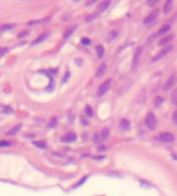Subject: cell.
<instances>
[{
    "label": "cell",
    "mask_w": 177,
    "mask_h": 196,
    "mask_svg": "<svg viewBox=\"0 0 177 196\" xmlns=\"http://www.w3.org/2000/svg\"><path fill=\"white\" fill-rule=\"evenodd\" d=\"M12 28H14L13 24H2V25H0V31H6V30H10Z\"/></svg>",
    "instance_id": "21"
},
{
    "label": "cell",
    "mask_w": 177,
    "mask_h": 196,
    "mask_svg": "<svg viewBox=\"0 0 177 196\" xmlns=\"http://www.w3.org/2000/svg\"><path fill=\"white\" fill-rule=\"evenodd\" d=\"M27 35H28V31H23V33H21L19 35V37H23V36H27Z\"/></svg>",
    "instance_id": "33"
},
{
    "label": "cell",
    "mask_w": 177,
    "mask_h": 196,
    "mask_svg": "<svg viewBox=\"0 0 177 196\" xmlns=\"http://www.w3.org/2000/svg\"><path fill=\"white\" fill-rule=\"evenodd\" d=\"M171 39H172V36H168V37H164L163 39H161L159 44H160L161 46H163V45H164V46H167V44L169 43V42H171Z\"/></svg>",
    "instance_id": "17"
},
{
    "label": "cell",
    "mask_w": 177,
    "mask_h": 196,
    "mask_svg": "<svg viewBox=\"0 0 177 196\" xmlns=\"http://www.w3.org/2000/svg\"><path fill=\"white\" fill-rule=\"evenodd\" d=\"M158 2H159V0H148V1H147L148 6H151V7H154Z\"/></svg>",
    "instance_id": "26"
},
{
    "label": "cell",
    "mask_w": 177,
    "mask_h": 196,
    "mask_svg": "<svg viewBox=\"0 0 177 196\" xmlns=\"http://www.w3.org/2000/svg\"><path fill=\"white\" fill-rule=\"evenodd\" d=\"M8 145H10V143L7 142V141H1L0 142V147H8Z\"/></svg>",
    "instance_id": "31"
},
{
    "label": "cell",
    "mask_w": 177,
    "mask_h": 196,
    "mask_svg": "<svg viewBox=\"0 0 177 196\" xmlns=\"http://www.w3.org/2000/svg\"><path fill=\"white\" fill-rule=\"evenodd\" d=\"M171 48H172L171 45H167V46H164V48H163L162 50H161V51H160V52H159L158 54H156V56H155V57L152 59V61H153V62L154 61H158V60H160V59H162L163 57H166L168 53L171 51Z\"/></svg>",
    "instance_id": "2"
},
{
    "label": "cell",
    "mask_w": 177,
    "mask_h": 196,
    "mask_svg": "<svg viewBox=\"0 0 177 196\" xmlns=\"http://www.w3.org/2000/svg\"><path fill=\"white\" fill-rule=\"evenodd\" d=\"M163 98H161V97H156L155 99H154V105L155 106H161L162 105V103H163Z\"/></svg>",
    "instance_id": "22"
},
{
    "label": "cell",
    "mask_w": 177,
    "mask_h": 196,
    "mask_svg": "<svg viewBox=\"0 0 177 196\" xmlns=\"http://www.w3.org/2000/svg\"><path fill=\"white\" fill-rule=\"evenodd\" d=\"M159 140H161L162 142H166V143H171L175 141V136L171 133H161L159 135Z\"/></svg>",
    "instance_id": "5"
},
{
    "label": "cell",
    "mask_w": 177,
    "mask_h": 196,
    "mask_svg": "<svg viewBox=\"0 0 177 196\" xmlns=\"http://www.w3.org/2000/svg\"><path fill=\"white\" fill-rule=\"evenodd\" d=\"M176 104H177V103H176Z\"/></svg>",
    "instance_id": "35"
},
{
    "label": "cell",
    "mask_w": 177,
    "mask_h": 196,
    "mask_svg": "<svg viewBox=\"0 0 177 196\" xmlns=\"http://www.w3.org/2000/svg\"><path fill=\"white\" fill-rule=\"evenodd\" d=\"M158 15H159V10H155L154 12H152L151 14H148L146 17L144 19V24H149V23H152L154 20L158 17Z\"/></svg>",
    "instance_id": "6"
},
{
    "label": "cell",
    "mask_w": 177,
    "mask_h": 196,
    "mask_svg": "<svg viewBox=\"0 0 177 196\" xmlns=\"http://www.w3.org/2000/svg\"><path fill=\"white\" fill-rule=\"evenodd\" d=\"M109 5H110V0H103V1L100 4V6L97 7V13L104 12V10L109 7Z\"/></svg>",
    "instance_id": "10"
},
{
    "label": "cell",
    "mask_w": 177,
    "mask_h": 196,
    "mask_svg": "<svg viewBox=\"0 0 177 196\" xmlns=\"http://www.w3.org/2000/svg\"><path fill=\"white\" fill-rule=\"evenodd\" d=\"M57 125V119L56 118H52V119L50 120V122H49V127L51 128V127H54Z\"/></svg>",
    "instance_id": "25"
},
{
    "label": "cell",
    "mask_w": 177,
    "mask_h": 196,
    "mask_svg": "<svg viewBox=\"0 0 177 196\" xmlns=\"http://www.w3.org/2000/svg\"><path fill=\"white\" fill-rule=\"evenodd\" d=\"M74 29H75V27H70V28L67 29L66 31H65V34H64V38H67V37H70V36L72 35L73 31H74Z\"/></svg>",
    "instance_id": "18"
},
{
    "label": "cell",
    "mask_w": 177,
    "mask_h": 196,
    "mask_svg": "<svg viewBox=\"0 0 177 196\" xmlns=\"http://www.w3.org/2000/svg\"><path fill=\"white\" fill-rule=\"evenodd\" d=\"M20 128H21V125H18V126H15V127H13V128L10 129V132H8V133H7V135H14V134H16V133L19 132Z\"/></svg>",
    "instance_id": "19"
},
{
    "label": "cell",
    "mask_w": 177,
    "mask_h": 196,
    "mask_svg": "<svg viewBox=\"0 0 177 196\" xmlns=\"http://www.w3.org/2000/svg\"><path fill=\"white\" fill-rule=\"evenodd\" d=\"M100 150L101 151H103V150H105V148L104 147H99V151H100Z\"/></svg>",
    "instance_id": "34"
},
{
    "label": "cell",
    "mask_w": 177,
    "mask_h": 196,
    "mask_svg": "<svg viewBox=\"0 0 177 196\" xmlns=\"http://www.w3.org/2000/svg\"><path fill=\"white\" fill-rule=\"evenodd\" d=\"M50 17H44V19H38V20H33V21H29L28 25L29 27H31V25H38V24H45L50 22Z\"/></svg>",
    "instance_id": "7"
},
{
    "label": "cell",
    "mask_w": 177,
    "mask_h": 196,
    "mask_svg": "<svg viewBox=\"0 0 177 196\" xmlns=\"http://www.w3.org/2000/svg\"><path fill=\"white\" fill-rule=\"evenodd\" d=\"M169 30H170V25H169V24H164V25H162V27L160 28V30L158 31V35H164V34H167Z\"/></svg>",
    "instance_id": "15"
},
{
    "label": "cell",
    "mask_w": 177,
    "mask_h": 196,
    "mask_svg": "<svg viewBox=\"0 0 177 196\" xmlns=\"http://www.w3.org/2000/svg\"><path fill=\"white\" fill-rule=\"evenodd\" d=\"M34 144H35L36 147H38V148H45V147H46L45 143H39V142H34Z\"/></svg>",
    "instance_id": "29"
},
{
    "label": "cell",
    "mask_w": 177,
    "mask_h": 196,
    "mask_svg": "<svg viewBox=\"0 0 177 196\" xmlns=\"http://www.w3.org/2000/svg\"><path fill=\"white\" fill-rule=\"evenodd\" d=\"M171 120H172V122H174V124L177 125V111H175V112H174Z\"/></svg>",
    "instance_id": "28"
},
{
    "label": "cell",
    "mask_w": 177,
    "mask_h": 196,
    "mask_svg": "<svg viewBox=\"0 0 177 196\" xmlns=\"http://www.w3.org/2000/svg\"><path fill=\"white\" fill-rule=\"evenodd\" d=\"M96 0H88V1H87L86 2V6H91V5H93V4H94V2H95Z\"/></svg>",
    "instance_id": "32"
},
{
    "label": "cell",
    "mask_w": 177,
    "mask_h": 196,
    "mask_svg": "<svg viewBox=\"0 0 177 196\" xmlns=\"http://www.w3.org/2000/svg\"><path fill=\"white\" fill-rule=\"evenodd\" d=\"M158 125V121H156V117L153 114V113H148L147 117H146V126L148 127L149 129H154Z\"/></svg>",
    "instance_id": "3"
},
{
    "label": "cell",
    "mask_w": 177,
    "mask_h": 196,
    "mask_svg": "<svg viewBox=\"0 0 177 196\" xmlns=\"http://www.w3.org/2000/svg\"><path fill=\"white\" fill-rule=\"evenodd\" d=\"M141 51H143V48L139 46L135 52H134L133 59H132V71H135L137 67H138V63H139V58H140V54H141Z\"/></svg>",
    "instance_id": "4"
},
{
    "label": "cell",
    "mask_w": 177,
    "mask_h": 196,
    "mask_svg": "<svg viewBox=\"0 0 177 196\" xmlns=\"http://www.w3.org/2000/svg\"><path fill=\"white\" fill-rule=\"evenodd\" d=\"M110 86H111V80L110 79H108V80H105L100 86H99V90H97V96L99 97H102L103 95L107 94V91L110 89Z\"/></svg>",
    "instance_id": "1"
},
{
    "label": "cell",
    "mask_w": 177,
    "mask_h": 196,
    "mask_svg": "<svg viewBox=\"0 0 177 196\" xmlns=\"http://www.w3.org/2000/svg\"><path fill=\"white\" fill-rule=\"evenodd\" d=\"M48 36H49V33H44V34H42L41 36H38L37 39H35L33 44H38L41 43V42H43V40H45V39L48 38Z\"/></svg>",
    "instance_id": "14"
},
{
    "label": "cell",
    "mask_w": 177,
    "mask_h": 196,
    "mask_svg": "<svg viewBox=\"0 0 177 196\" xmlns=\"http://www.w3.org/2000/svg\"><path fill=\"white\" fill-rule=\"evenodd\" d=\"M94 141H95L96 143H99V142H102V141H103L102 134H100V133H96V134L94 135Z\"/></svg>",
    "instance_id": "23"
},
{
    "label": "cell",
    "mask_w": 177,
    "mask_h": 196,
    "mask_svg": "<svg viewBox=\"0 0 177 196\" xmlns=\"http://www.w3.org/2000/svg\"><path fill=\"white\" fill-rule=\"evenodd\" d=\"M174 83H175V75L172 74V75H170V77H169V79L167 80V82L164 83V86H163V89H164L166 91H168L172 86H174Z\"/></svg>",
    "instance_id": "9"
},
{
    "label": "cell",
    "mask_w": 177,
    "mask_h": 196,
    "mask_svg": "<svg viewBox=\"0 0 177 196\" xmlns=\"http://www.w3.org/2000/svg\"><path fill=\"white\" fill-rule=\"evenodd\" d=\"M85 111H86V114L88 115V117H93V109H91V106H86V109H85Z\"/></svg>",
    "instance_id": "24"
},
{
    "label": "cell",
    "mask_w": 177,
    "mask_h": 196,
    "mask_svg": "<svg viewBox=\"0 0 177 196\" xmlns=\"http://www.w3.org/2000/svg\"><path fill=\"white\" fill-rule=\"evenodd\" d=\"M172 4H174V0H167L166 4H164V7H163V13L168 14L172 8Z\"/></svg>",
    "instance_id": "11"
},
{
    "label": "cell",
    "mask_w": 177,
    "mask_h": 196,
    "mask_svg": "<svg viewBox=\"0 0 177 196\" xmlns=\"http://www.w3.org/2000/svg\"><path fill=\"white\" fill-rule=\"evenodd\" d=\"M8 52V50L6 48H0V57H2V56H5L6 53Z\"/></svg>",
    "instance_id": "27"
},
{
    "label": "cell",
    "mask_w": 177,
    "mask_h": 196,
    "mask_svg": "<svg viewBox=\"0 0 177 196\" xmlns=\"http://www.w3.org/2000/svg\"><path fill=\"white\" fill-rule=\"evenodd\" d=\"M81 43L83 44V45H88V44H91V39H88V38H82V39H81Z\"/></svg>",
    "instance_id": "30"
},
{
    "label": "cell",
    "mask_w": 177,
    "mask_h": 196,
    "mask_svg": "<svg viewBox=\"0 0 177 196\" xmlns=\"http://www.w3.org/2000/svg\"><path fill=\"white\" fill-rule=\"evenodd\" d=\"M119 127H120V129H123V130H129V129L131 128V124H130L129 120L123 119L122 121H120Z\"/></svg>",
    "instance_id": "12"
},
{
    "label": "cell",
    "mask_w": 177,
    "mask_h": 196,
    "mask_svg": "<svg viewBox=\"0 0 177 196\" xmlns=\"http://www.w3.org/2000/svg\"><path fill=\"white\" fill-rule=\"evenodd\" d=\"M101 134H102V137H103V141L107 140L109 137V135H110V132H109V129L108 128H104L102 132H101Z\"/></svg>",
    "instance_id": "20"
},
{
    "label": "cell",
    "mask_w": 177,
    "mask_h": 196,
    "mask_svg": "<svg viewBox=\"0 0 177 196\" xmlns=\"http://www.w3.org/2000/svg\"><path fill=\"white\" fill-rule=\"evenodd\" d=\"M96 54L99 58H103V54H104V48L102 45H99L96 46Z\"/></svg>",
    "instance_id": "16"
},
{
    "label": "cell",
    "mask_w": 177,
    "mask_h": 196,
    "mask_svg": "<svg viewBox=\"0 0 177 196\" xmlns=\"http://www.w3.org/2000/svg\"><path fill=\"white\" fill-rule=\"evenodd\" d=\"M105 69H107V65H105V63H102L100 66V68L97 69V72H96V77L103 76L105 73Z\"/></svg>",
    "instance_id": "13"
},
{
    "label": "cell",
    "mask_w": 177,
    "mask_h": 196,
    "mask_svg": "<svg viewBox=\"0 0 177 196\" xmlns=\"http://www.w3.org/2000/svg\"><path fill=\"white\" fill-rule=\"evenodd\" d=\"M77 140V134L75 133H68V134L64 135L62 137V141L65 142V143H71V142H74Z\"/></svg>",
    "instance_id": "8"
}]
</instances>
